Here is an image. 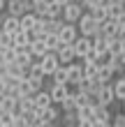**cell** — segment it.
<instances>
[{
	"instance_id": "obj_1",
	"label": "cell",
	"mask_w": 125,
	"mask_h": 127,
	"mask_svg": "<svg viewBox=\"0 0 125 127\" xmlns=\"http://www.w3.org/2000/svg\"><path fill=\"white\" fill-rule=\"evenodd\" d=\"M77 30H79V35L93 37L95 32L100 30V21H97V19H93V14H90V12H83L81 16H79V21H77Z\"/></svg>"
},
{
	"instance_id": "obj_2",
	"label": "cell",
	"mask_w": 125,
	"mask_h": 127,
	"mask_svg": "<svg viewBox=\"0 0 125 127\" xmlns=\"http://www.w3.org/2000/svg\"><path fill=\"white\" fill-rule=\"evenodd\" d=\"M81 14H83V7L77 0H70V2L63 5V21H67V23H77Z\"/></svg>"
},
{
	"instance_id": "obj_3",
	"label": "cell",
	"mask_w": 125,
	"mask_h": 127,
	"mask_svg": "<svg viewBox=\"0 0 125 127\" xmlns=\"http://www.w3.org/2000/svg\"><path fill=\"white\" fill-rule=\"evenodd\" d=\"M111 111H109V106H104V104H95L93 109V123L95 127H109L111 125Z\"/></svg>"
},
{
	"instance_id": "obj_4",
	"label": "cell",
	"mask_w": 125,
	"mask_h": 127,
	"mask_svg": "<svg viewBox=\"0 0 125 127\" xmlns=\"http://www.w3.org/2000/svg\"><path fill=\"white\" fill-rule=\"evenodd\" d=\"M40 65H42V72H44V76H51V74L56 72V67L60 65V60H58V56H56V51H46L42 58H40Z\"/></svg>"
},
{
	"instance_id": "obj_5",
	"label": "cell",
	"mask_w": 125,
	"mask_h": 127,
	"mask_svg": "<svg viewBox=\"0 0 125 127\" xmlns=\"http://www.w3.org/2000/svg\"><path fill=\"white\" fill-rule=\"evenodd\" d=\"M5 9L9 14H14V16H21V14L33 9V0H7Z\"/></svg>"
},
{
	"instance_id": "obj_6",
	"label": "cell",
	"mask_w": 125,
	"mask_h": 127,
	"mask_svg": "<svg viewBox=\"0 0 125 127\" xmlns=\"http://www.w3.org/2000/svg\"><path fill=\"white\" fill-rule=\"evenodd\" d=\"M72 46H74V56L77 58H83L88 51L93 49V42H90V37H86V35H77V39L72 42Z\"/></svg>"
},
{
	"instance_id": "obj_7",
	"label": "cell",
	"mask_w": 125,
	"mask_h": 127,
	"mask_svg": "<svg viewBox=\"0 0 125 127\" xmlns=\"http://www.w3.org/2000/svg\"><path fill=\"white\" fill-rule=\"evenodd\" d=\"M116 102V95H114V86L111 83H102L100 90H97V104H104V106H111Z\"/></svg>"
},
{
	"instance_id": "obj_8",
	"label": "cell",
	"mask_w": 125,
	"mask_h": 127,
	"mask_svg": "<svg viewBox=\"0 0 125 127\" xmlns=\"http://www.w3.org/2000/svg\"><path fill=\"white\" fill-rule=\"evenodd\" d=\"M77 35H79L77 23H67V21H65L63 28L58 30V37H60V42H63V44H72V42L77 39Z\"/></svg>"
},
{
	"instance_id": "obj_9",
	"label": "cell",
	"mask_w": 125,
	"mask_h": 127,
	"mask_svg": "<svg viewBox=\"0 0 125 127\" xmlns=\"http://www.w3.org/2000/svg\"><path fill=\"white\" fill-rule=\"evenodd\" d=\"M49 95H51V99H53V104H60L65 97L70 95V83H51Z\"/></svg>"
},
{
	"instance_id": "obj_10",
	"label": "cell",
	"mask_w": 125,
	"mask_h": 127,
	"mask_svg": "<svg viewBox=\"0 0 125 127\" xmlns=\"http://www.w3.org/2000/svg\"><path fill=\"white\" fill-rule=\"evenodd\" d=\"M65 67H67V83H70V86H77L79 81L83 79V67H81V65H77L74 60L67 63Z\"/></svg>"
},
{
	"instance_id": "obj_11",
	"label": "cell",
	"mask_w": 125,
	"mask_h": 127,
	"mask_svg": "<svg viewBox=\"0 0 125 127\" xmlns=\"http://www.w3.org/2000/svg\"><path fill=\"white\" fill-rule=\"evenodd\" d=\"M97 32H102L104 37H116L118 35V21L111 19V16H107L104 21H100V30Z\"/></svg>"
},
{
	"instance_id": "obj_12",
	"label": "cell",
	"mask_w": 125,
	"mask_h": 127,
	"mask_svg": "<svg viewBox=\"0 0 125 127\" xmlns=\"http://www.w3.org/2000/svg\"><path fill=\"white\" fill-rule=\"evenodd\" d=\"M95 79H97L100 83H111V81H114V69H111V65H109V63H102V65L97 67Z\"/></svg>"
},
{
	"instance_id": "obj_13",
	"label": "cell",
	"mask_w": 125,
	"mask_h": 127,
	"mask_svg": "<svg viewBox=\"0 0 125 127\" xmlns=\"http://www.w3.org/2000/svg\"><path fill=\"white\" fill-rule=\"evenodd\" d=\"M19 26H21V30H28V32H33V30H35V26H37V16H35L33 12H26V14H21V16H19Z\"/></svg>"
},
{
	"instance_id": "obj_14",
	"label": "cell",
	"mask_w": 125,
	"mask_h": 127,
	"mask_svg": "<svg viewBox=\"0 0 125 127\" xmlns=\"http://www.w3.org/2000/svg\"><path fill=\"white\" fill-rule=\"evenodd\" d=\"M56 56H58V60H60L63 65H67V63H72V60L77 58V56H74V46H72V44H63V46L56 51Z\"/></svg>"
},
{
	"instance_id": "obj_15",
	"label": "cell",
	"mask_w": 125,
	"mask_h": 127,
	"mask_svg": "<svg viewBox=\"0 0 125 127\" xmlns=\"http://www.w3.org/2000/svg\"><path fill=\"white\" fill-rule=\"evenodd\" d=\"M12 39H14V49H26L33 37H30L28 30H21V28H19L16 32H12Z\"/></svg>"
},
{
	"instance_id": "obj_16",
	"label": "cell",
	"mask_w": 125,
	"mask_h": 127,
	"mask_svg": "<svg viewBox=\"0 0 125 127\" xmlns=\"http://www.w3.org/2000/svg\"><path fill=\"white\" fill-rule=\"evenodd\" d=\"M28 51H30L35 58H42L44 53H46V44H44L42 39H37V37H33V39L28 42Z\"/></svg>"
},
{
	"instance_id": "obj_17",
	"label": "cell",
	"mask_w": 125,
	"mask_h": 127,
	"mask_svg": "<svg viewBox=\"0 0 125 127\" xmlns=\"http://www.w3.org/2000/svg\"><path fill=\"white\" fill-rule=\"evenodd\" d=\"M33 102H35V106H40V109L49 106V104H53L49 90H37V93H33Z\"/></svg>"
},
{
	"instance_id": "obj_18",
	"label": "cell",
	"mask_w": 125,
	"mask_h": 127,
	"mask_svg": "<svg viewBox=\"0 0 125 127\" xmlns=\"http://www.w3.org/2000/svg\"><path fill=\"white\" fill-rule=\"evenodd\" d=\"M63 23H65V21L60 16H58V19H44V28H42V30L49 32V35H58V30L63 28Z\"/></svg>"
},
{
	"instance_id": "obj_19",
	"label": "cell",
	"mask_w": 125,
	"mask_h": 127,
	"mask_svg": "<svg viewBox=\"0 0 125 127\" xmlns=\"http://www.w3.org/2000/svg\"><path fill=\"white\" fill-rule=\"evenodd\" d=\"M19 16H14V14H7L2 16V32H16L19 30Z\"/></svg>"
},
{
	"instance_id": "obj_20",
	"label": "cell",
	"mask_w": 125,
	"mask_h": 127,
	"mask_svg": "<svg viewBox=\"0 0 125 127\" xmlns=\"http://www.w3.org/2000/svg\"><path fill=\"white\" fill-rule=\"evenodd\" d=\"M63 19V5L53 2V0H49L46 2V14H44V19Z\"/></svg>"
},
{
	"instance_id": "obj_21",
	"label": "cell",
	"mask_w": 125,
	"mask_h": 127,
	"mask_svg": "<svg viewBox=\"0 0 125 127\" xmlns=\"http://www.w3.org/2000/svg\"><path fill=\"white\" fill-rule=\"evenodd\" d=\"M111 86H114V95H116V99H123L125 97V74L118 79H114L111 81Z\"/></svg>"
},
{
	"instance_id": "obj_22",
	"label": "cell",
	"mask_w": 125,
	"mask_h": 127,
	"mask_svg": "<svg viewBox=\"0 0 125 127\" xmlns=\"http://www.w3.org/2000/svg\"><path fill=\"white\" fill-rule=\"evenodd\" d=\"M51 79H53V83H67V67L60 63L56 67V72L51 74Z\"/></svg>"
},
{
	"instance_id": "obj_23",
	"label": "cell",
	"mask_w": 125,
	"mask_h": 127,
	"mask_svg": "<svg viewBox=\"0 0 125 127\" xmlns=\"http://www.w3.org/2000/svg\"><path fill=\"white\" fill-rule=\"evenodd\" d=\"M26 81H28V86H30V90H33V93L42 90V86H44V76H37V74H28Z\"/></svg>"
},
{
	"instance_id": "obj_24",
	"label": "cell",
	"mask_w": 125,
	"mask_h": 127,
	"mask_svg": "<svg viewBox=\"0 0 125 127\" xmlns=\"http://www.w3.org/2000/svg\"><path fill=\"white\" fill-rule=\"evenodd\" d=\"M93 14V19H97V21H104L109 14H107V5H102V2H97V5H93L90 9H88Z\"/></svg>"
},
{
	"instance_id": "obj_25",
	"label": "cell",
	"mask_w": 125,
	"mask_h": 127,
	"mask_svg": "<svg viewBox=\"0 0 125 127\" xmlns=\"http://www.w3.org/2000/svg\"><path fill=\"white\" fill-rule=\"evenodd\" d=\"M40 118L35 116V111H21V125H30V127H37Z\"/></svg>"
},
{
	"instance_id": "obj_26",
	"label": "cell",
	"mask_w": 125,
	"mask_h": 127,
	"mask_svg": "<svg viewBox=\"0 0 125 127\" xmlns=\"http://www.w3.org/2000/svg\"><path fill=\"white\" fill-rule=\"evenodd\" d=\"M44 44H46V51H58V49L63 46V42H60V37H58V35H46Z\"/></svg>"
},
{
	"instance_id": "obj_27",
	"label": "cell",
	"mask_w": 125,
	"mask_h": 127,
	"mask_svg": "<svg viewBox=\"0 0 125 127\" xmlns=\"http://www.w3.org/2000/svg\"><path fill=\"white\" fill-rule=\"evenodd\" d=\"M19 109H21V111H33V109H35V102H33V95H26V97H19Z\"/></svg>"
},
{
	"instance_id": "obj_28",
	"label": "cell",
	"mask_w": 125,
	"mask_h": 127,
	"mask_svg": "<svg viewBox=\"0 0 125 127\" xmlns=\"http://www.w3.org/2000/svg\"><path fill=\"white\" fill-rule=\"evenodd\" d=\"M58 123H63V125H77V123H79L77 111H65V113L60 116V120H58Z\"/></svg>"
},
{
	"instance_id": "obj_29",
	"label": "cell",
	"mask_w": 125,
	"mask_h": 127,
	"mask_svg": "<svg viewBox=\"0 0 125 127\" xmlns=\"http://www.w3.org/2000/svg\"><path fill=\"white\" fill-rule=\"evenodd\" d=\"M0 53H2V60L5 63H14V60H16V49H14V46H5Z\"/></svg>"
},
{
	"instance_id": "obj_30",
	"label": "cell",
	"mask_w": 125,
	"mask_h": 127,
	"mask_svg": "<svg viewBox=\"0 0 125 127\" xmlns=\"http://www.w3.org/2000/svg\"><path fill=\"white\" fill-rule=\"evenodd\" d=\"M60 109H63V111H77V104H74V97H72V93L60 102Z\"/></svg>"
},
{
	"instance_id": "obj_31",
	"label": "cell",
	"mask_w": 125,
	"mask_h": 127,
	"mask_svg": "<svg viewBox=\"0 0 125 127\" xmlns=\"http://www.w3.org/2000/svg\"><path fill=\"white\" fill-rule=\"evenodd\" d=\"M111 125H114V127H125V111L111 116Z\"/></svg>"
},
{
	"instance_id": "obj_32",
	"label": "cell",
	"mask_w": 125,
	"mask_h": 127,
	"mask_svg": "<svg viewBox=\"0 0 125 127\" xmlns=\"http://www.w3.org/2000/svg\"><path fill=\"white\" fill-rule=\"evenodd\" d=\"M5 5H7L5 0H0V14H2V9H5Z\"/></svg>"
},
{
	"instance_id": "obj_33",
	"label": "cell",
	"mask_w": 125,
	"mask_h": 127,
	"mask_svg": "<svg viewBox=\"0 0 125 127\" xmlns=\"http://www.w3.org/2000/svg\"><path fill=\"white\" fill-rule=\"evenodd\" d=\"M53 2H58V5H65V2H70V0H53Z\"/></svg>"
},
{
	"instance_id": "obj_34",
	"label": "cell",
	"mask_w": 125,
	"mask_h": 127,
	"mask_svg": "<svg viewBox=\"0 0 125 127\" xmlns=\"http://www.w3.org/2000/svg\"><path fill=\"white\" fill-rule=\"evenodd\" d=\"M33 2H49V0H33Z\"/></svg>"
},
{
	"instance_id": "obj_35",
	"label": "cell",
	"mask_w": 125,
	"mask_h": 127,
	"mask_svg": "<svg viewBox=\"0 0 125 127\" xmlns=\"http://www.w3.org/2000/svg\"><path fill=\"white\" fill-rule=\"evenodd\" d=\"M121 102H123V111H125V97H123V99H121Z\"/></svg>"
},
{
	"instance_id": "obj_36",
	"label": "cell",
	"mask_w": 125,
	"mask_h": 127,
	"mask_svg": "<svg viewBox=\"0 0 125 127\" xmlns=\"http://www.w3.org/2000/svg\"><path fill=\"white\" fill-rule=\"evenodd\" d=\"M2 49H5V46H2V42H0V51H2Z\"/></svg>"
}]
</instances>
